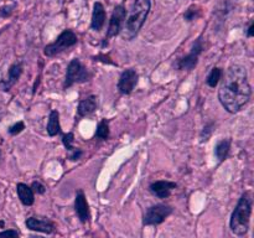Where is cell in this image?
Listing matches in <instances>:
<instances>
[{"label": "cell", "mask_w": 254, "mask_h": 238, "mask_svg": "<svg viewBox=\"0 0 254 238\" xmlns=\"http://www.w3.org/2000/svg\"><path fill=\"white\" fill-rule=\"evenodd\" d=\"M104 21H106V10H104L103 4H101L98 1L94 2L91 22L92 30H94V31H101L104 25Z\"/></svg>", "instance_id": "cell-13"}, {"label": "cell", "mask_w": 254, "mask_h": 238, "mask_svg": "<svg viewBox=\"0 0 254 238\" xmlns=\"http://www.w3.org/2000/svg\"><path fill=\"white\" fill-rule=\"evenodd\" d=\"M76 44H77L76 34H74L72 30H64V31L59 35L56 41H54L52 44H49L47 46H45L44 54L49 57L56 56V55H59L60 52L74 46Z\"/></svg>", "instance_id": "cell-4"}, {"label": "cell", "mask_w": 254, "mask_h": 238, "mask_svg": "<svg viewBox=\"0 0 254 238\" xmlns=\"http://www.w3.org/2000/svg\"><path fill=\"white\" fill-rule=\"evenodd\" d=\"M252 88L248 82L247 69L241 64H232L227 69L218 91V99L228 113H238L250 102Z\"/></svg>", "instance_id": "cell-1"}, {"label": "cell", "mask_w": 254, "mask_h": 238, "mask_svg": "<svg viewBox=\"0 0 254 238\" xmlns=\"http://www.w3.org/2000/svg\"><path fill=\"white\" fill-rule=\"evenodd\" d=\"M0 238H20L16 230H5L0 232Z\"/></svg>", "instance_id": "cell-25"}, {"label": "cell", "mask_w": 254, "mask_h": 238, "mask_svg": "<svg viewBox=\"0 0 254 238\" xmlns=\"http://www.w3.org/2000/svg\"><path fill=\"white\" fill-rule=\"evenodd\" d=\"M127 17V9L123 5H117L114 7L113 12H112L111 20H109L108 31H107V37H116L117 35L121 34L122 29H123V24L126 21Z\"/></svg>", "instance_id": "cell-7"}, {"label": "cell", "mask_w": 254, "mask_h": 238, "mask_svg": "<svg viewBox=\"0 0 254 238\" xmlns=\"http://www.w3.org/2000/svg\"><path fill=\"white\" fill-rule=\"evenodd\" d=\"M81 155H82V151L79 150V149H74V150L72 151L71 159L72 160H78V159L81 158Z\"/></svg>", "instance_id": "cell-27"}, {"label": "cell", "mask_w": 254, "mask_h": 238, "mask_svg": "<svg viewBox=\"0 0 254 238\" xmlns=\"http://www.w3.org/2000/svg\"><path fill=\"white\" fill-rule=\"evenodd\" d=\"M50 136H55L61 133V125H60V116L57 111H52L49 117V123L46 128Z\"/></svg>", "instance_id": "cell-17"}, {"label": "cell", "mask_w": 254, "mask_h": 238, "mask_svg": "<svg viewBox=\"0 0 254 238\" xmlns=\"http://www.w3.org/2000/svg\"><path fill=\"white\" fill-rule=\"evenodd\" d=\"M231 149V139H222L221 141H218L217 145L215 148V154L217 156V159L220 161H223L226 158H227L228 153H230Z\"/></svg>", "instance_id": "cell-18"}, {"label": "cell", "mask_w": 254, "mask_h": 238, "mask_svg": "<svg viewBox=\"0 0 254 238\" xmlns=\"http://www.w3.org/2000/svg\"><path fill=\"white\" fill-rule=\"evenodd\" d=\"M74 211H76L77 216H78L79 221L82 223L88 222L91 218V213H89V206L86 200L83 191H78L76 195V200H74Z\"/></svg>", "instance_id": "cell-11"}, {"label": "cell", "mask_w": 254, "mask_h": 238, "mask_svg": "<svg viewBox=\"0 0 254 238\" xmlns=\"http://www.w3.org/2000/svg\"><path fill=\"white\" fill-rule=\"evenodd\" d=\"M253 200L251 192H245L241 196L237 206L231 216L230 227L236 236H246L250 231V221L252 215Z\"/></svg>", "instance_id": "cell-2"}, {"label": "cell", "mask_w": 254, "mask_h": 238, "mask_svg": "<svg viewBox=\"0 0 254 238\" xmlns=\"http://www.w3.org/2000/svg\"><path fill=\"white\" fill-rule=\"evenodd\" d=\"M176 187L175 182H171V181L166 180H160L155 181V182L150 183L149 186V190L153 195H155L159 198H168L171 195V191Z\"/></svg>", "instance_id": "cell-12"}, {"label": "cell", "mask_w": 254, "mask_h": 238, "mask_svg": "<svg viewBox=\"0 0 254 238\" xmlns=\"http://www.w3.org/2000/svg\"><path fill=\"white\" fill-rule=\"evenodd\" d=\"M254 35V24L253 22H251L250 27H248V32H247V36L248 37H252Z\"/></svg>", "instance_id": "cell-28"}, {"label": "cell", "mask_w": 254, "mask_h": 238, "mask_svg": "<svg viewBox=\"0 0 254 238\" xmlns=\"http://www.w3.org/2000/svg\"><path fill=\"white\" fill-rule=\"evenodd\" d=\"M26 227L29 230L35 231V232H41L50 235V233H54L55 231V225L47 218L42 217H29L25 222Z\"/></svg>", "instance_id": "cell-10"}, {"label": "cell", "mask_w": 254, "mask_h": 238, "mask_svg": "<svg viewBox=\"0 0 254 238\" xmlns=\"http://www.w3.org/2000/svg\"><path fill=\"white\" fill-rule=\"evenodd\" d=\"M91 77L88 69L81 63L78 59H73L69 62L66 71V77H64V88H69L74 83H84Z\"/></svg>", "instance_id": "cell-5"}, {"label": "cell", "mask_w": 254, "mask_h": 238, "mask_svg": "<svg viewBox=\"0 0 254 238\" xmlns=\"http://www.w3.org/2000/svg\"><path fill=\"white\" fill-rule=\"evenodd\" d=\"M0 158H1V151H0Z\"/></svg>", "instance_id": "cell-30"}, {"label": "cell", "mask_w": 254, "mask_h": 238, "mask_svg": "<svg viewBox=\"0 0 254 238\" xmlns=\"http://www.w3.org/2000/svg\"><path fill=\"white\" fill-rule=\"evenodd\" d=\"M97 109V97L89 96L82 99L78 104V114L81 117H87Z\"/></svg>", "instance_id": "cell-16"}, {"label": "cell", "mask_w": 254, "mask_h": 238, "mask_svg": "<svg viewBox=\"0 0 254 238\" xmlns=\"http://www.w3.org/2000/svg\"><path fill=\"white\" fill-rule=\"evenodd\" d=\"M30 238H44V237H40V236H30Z\"/></svg>", "instance_id": "cell-29"}, {"label": "cell", "mask_w": 254, "mask_h": 238, "mask_svg": "<svg viewBox=\"0 0 254 238\" xmlns=\"http://www.w3.org/2000/svg\"><path fill=\"white\" fill-rule=\"evenodd\" d=\"M24 128H25L24 123H22V121H17L16 124H14V125L10 126L9 133L11 134V135H16V134L21 133V131L24 130Z\"/></svg>", "instance_id": "cell-24"}, {"label": "cell", "mask_w": 254, "mask_h": 238, "mask_svg": "<svg viewBox=\"0 0 254 238\" xmlns=\"http://www.w3.org/2000/svg\"><path fill=\"white\" fill-rule=\"evenodd\" d=\"M31 188H32V191H35V192H37V193H41V195L42 193H45V191H46V187H45L42 183H40L39 181H34L31 185Z\"/></svg>", "instance_id": "cell-26"}, {"label": "cell", "mask_w": 254, "mask_h": 238, "mask_svg": "<svg viewBox=\"0 0 254 238\" xmlns=\"http://www.w3.org/2000/svg\"><path fill=\"white\" fill-rule=\"evenodd\" d=\"M198 12L197 10L195 9V6H191L189 7L188 10H186V12L184 14V19L186 20V21H192V20H195L196 17H197Z\"/></svg>", "instance_id": "cell-22"}, {"label": "cell", "mask_w": 254, "mask_h": 238, "mask_svg": "<svg viewBox=\"0 0 254 238\" xmlns=\"http://www.w3.org/2000/svg\"><path fill=\"white\" fill-rule=\"evenodd\" d=\"M16 191H17V196H19L20 201H21L22 205L25 206H31L35 201V196H34V191L30 186H27L26 183H17L16 186Z\"/></svg>", "instance_id": "cell-15"}, {"label": "cell", "mask_w": 254, "mask_h": 238, "mask_svg": "<svg viewBox=\"0 0 254 238\" xmlns=\"http://www.w3.org/2000/svg\"><path fill=\"white\" fill-rule=\"evenodd\" d=\"M22 73V66L21 63H14L9 68V74H7L6 81L2 82V89L4 91H9L12 86L17 82Z\"/></svg>", "instance_id": "cell-14"}, {"label": "cell", "mask_w": 254, "mask_h": 238, "mask_svg": "<svg viewBox=\"0 0 254 238\" xmlns=\"http://www.w3.org/2000/svg\"><path fill=\"white\" fill-rule=\"evenodd\" d=\"M96 136H97V138H99V139H103V140L108 139V136H109V123H108V120L103 119V120H102L101 123L98 124V128H97V130H96Z\"/></svg>", "instance_id": "cell-20"}, {"label": "cell", "mask_w": 254, "mask_h": 238, "mask_svg": "<svg viewBox=\"0 0 254 238\" xmlns=\"http://www.w3.org/2000/svg\"><path fill=\"white\" fill-rule=\"evenodd\" d=\"M213 123H210L207 124V125L203 126V130L201 131V141H206L208 140V138H210L211 133H212L213 130Z\"/></svg>", "instance_id": "cell-23"}, {"label": "cell", "mask_w": 254, "mask_h": 238, "mask_svg": "<svg viewBox=\"0 0 254 238\" xmlns=\"http://www.w3.org/2000/svg\"><path fill=\"white\" fill-rule=\"evenodd\" d=\"M222 76H223L222 69L218 68V67H213V68L211 69L210 73H208L207 79H206V83H207L211 88H215V87L218 84V82L222 79Z\"/></svg>", "instance_id": "cell-19"}, {"label": "cell", "mask_w": 254, "mask_h": 238, "mask_svg": "<svg viewBox=\"0 0 254 238\" xmlns=\"http://www.w3.org/2000/svg\"><path fill=\"white\" fill-rule=\"evenodd\" d=\"M73 140H74L73 133H67L62 136V143H64V148H66L68 151H71V153L76 149L73 146Z\"/></svg>", "instance_id": "cell-21"}, {"label": "cell", "mask_w": 254, "mask_h": 238, "mask_svg": "<svg viewBox=\"0 0 254 238\" xmlns=\"http://www.w3.org/2000/svg\"><path fill=\"white\" fill-rule=\"evenodd\" d=\"M151 1L150 0H135L133 4L130 15L128 16L126 22V27L123 30V39L131 40L138 35L140 29L143 27L149 11H150Z\"/></svg>", "instance_id": "cell-3"}, {"label": "cell", "mask_w": 254, "mask_h": 238, "mask_svg": "<svg viewBox=\"0 0 254 238\" xmlns=\"http://www.w3.org/2000/svg\"><path fill=\"white\" fill-rule=\"evenodd\" d=\"M202 50V40L197 39L195 41V44L192 45V49H191L190 54L186 55L185 57H183V59H180L178 61V63H176L178 69H181V71L183 69H189V71H191V69L195 68L198 62V56L201 55Z\"/></svg>", "instance_id": "cell-8"}, {"label": "cell", "mask_w": 254, "mask_h": 238, "mask_svg": "<svg viewBox=\"0 0 254 238\" xmlns=\"http://www.w3.org/2000/svg\"><path fill=\"white\" fill-rule=\"evenodd\" d=\"M138 83V73L135 69H126L119 77L118 89L122 94H130Z\"/></svg>", "instance_id": "cell-9"}, {"label": "cell", "mask_w": 254, "mask_h": 238, "mask_svg": "<svg viewBox=\"0 0 254 238\" xmlns=\"http://www.w3.org/2000/svg\"><path fill=\"white\" fill-rule=\"evenodd\" d=\"M174 208L165 203H158V205L150 206L146 210L143 217L144 226H158L161 225L169 216L173 213Z\"/></svg>", "instance_id": "cell-6"}]
</instances>
